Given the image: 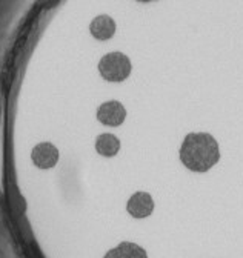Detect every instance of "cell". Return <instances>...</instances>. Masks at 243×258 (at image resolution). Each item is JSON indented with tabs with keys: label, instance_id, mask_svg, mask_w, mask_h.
I'll list each match as a JSON object with an SVG mask.
<instances>
[{
	"label": "cell",
	"instance_id": "obj_7",
	"mask_svg": "<svg viewBox=\"0 0 243 258\" xmlns=\"http://www.w3.org/2000/svg\"><path fill=\"white\" fill-rule=\"evenodd\" d=\"M103 258H148V253L142 246L133 241H122L115 247L109 249Z\"/></svg>",
	"mask_w": 243,
	"mask_h": 258
},
{
	"label": "cell",
	"instance_id": "obj_1",
	"mask_svg": "<svg viewBox=\"0 0 243 258\" xmlns=\"http://www.w3.org/2000/svg\"><path fill=\"white\" fill-rule=\"evenodd\" d=\"M178 157L187 169L203 174L219 163L220 148L217 140L208 133H190L181 142Z\"/></svg>",
	"mask_w": 243,
	"mask_h": 258
},
{
	"label": "cell",
	"instance_id": "obj_5",
	"mask_svg": "<svg viewBox=\"0 0 243 258\" xmlns=\"http://www.w3.org/2000/svg\"><path fill=\"white\" fill-rule=\"evenodd\" d=\"M58 149L49 143V142H42L39 145L34 146L33 152H31V160L33 163L39 168V169H51L57 165L58 161Z\"/></svg>",
	"mask_w": 243,
	"mask_h": 258
},
{
	"label": "cell",
	"instance_id": "obj_8",
	"mask_svg": "<svg viewBox=\"0 0 243 258\" xmlns=\"http://www.w3.org/2000/svg\"><path fill=\"white\" fill-rule=\"evenodd\" d=\"M96 151L102 157H114L120 151V140L111 133H103L96 139Z\"/></svg>",
	"mask_w": 243,
	"mask_h": 258
},
{
	"label": "cell",
	"instance_id": "obj_6",
	"mask_svg": "<svg viewBox=\"0 0 243 258\" xmlns=\"http://www.w3.org/2000/svg\"><path fill=\"white\" fill-rule=\"evenodd\" d=\"M115 29H117V25L114 19L108 14L97 16L89 25L91 36L97 40H109L115 34Z\"/></svg>",
	"mask_w": 243,
	"mask_h": 258
},
{
	"label": "cell",
	"instance_id": "obj_3",
	"mask_svg": "<svg viewBox=\"0 0 243 258\" xmlns=\"http://www.w3.org/2000/svg\"><path fill=\"white\" fill-rule=\"evenodd\" d=\"M127 211L133 218L142 220L153 215L154 212V199L149 192L137 190L130 197L127 203Z\"/></svg>",
	"mask_w": 243,
	"mask_h": 258
},
{
	"label": "cell",
	"instance_id": "obj_4",
	"mask_svg": "<svg viewBox=\"0 0 243 258\" xmlns=\"http://www.w3.org/2000/svg\"><path fill=\"white\" fill-rule=\"evenodd\" d=\"M125 118H127V109L117 100L105 102L97 109V120L109 127H117L120 124H124Z\"/></svg>",
	"mask_w": 243,
	"mask_h": 258
},
{
	"label": "cell",
	"instance_id": "obj_9",
	"mask_svg": "<svg viewBox=\"0 0 243 258\" xmlns=\"http://www.w3.org/2000/svg\"><path fill=\"white\" fill-rule=\"evenodd\" d=\"M137 2H142V4H148V2H154V0H137Z\"/></svg>",
	"mask_w": 243,
	"mask_h": 258
},
{
	"label": "cell",
	"instance_id": "obj_2",
	"mask_svg": "<svg viewBox=\"0 0 243 258\" xmlns=\"http://www.w3.org/2000/svg\"><path fill=\"white\" fill-rule=\"evenodd\" d=\"M133 64L128 55L120 51L108 52L99 61V73L108 82H124L130 77Z\"/></svg>",
	"mask_w": 243,
	"mask_h": 258
}]
</instances>
